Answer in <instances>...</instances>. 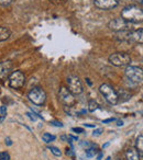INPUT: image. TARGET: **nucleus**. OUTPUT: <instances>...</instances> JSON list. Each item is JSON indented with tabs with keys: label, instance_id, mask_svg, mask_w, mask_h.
<instances>
[{
	"label": "nucleus",
	"instance_id": "f257e3e1",
	"mask_svg": "<svg viewBox=\"0 0 143 160\" xmlns=\"http://www.w3.org/2000/svg\"><path fill=\"white\" fill-rule=\"evenodd\" d=\"M121 18L124 19L128 22H131L133 24L141 23L143 21V12L139 6L129 5L123 8L121 11Z\"/></svg>",
	"mask_w": 143,
	"mask_h": 160
},
{
	"label": "nucleus",
	"instance_id": "f03ea898",
	"mask_svg": "<svg viewBox=\"0 0 143 160\" xmlns=\"http://www.w3.org/2000/svg\"><path fill=\"white\" fill-rule=\"evenodd\" d=\"M99 91H100V93L103 94V97L106 99V101H107L109 104L116 105L119 103L118 93H117V91L110 85H108V83L101 85L100 87H99Z\"/></svg>",
	"mask_w": 143,
	"mask_h": 160
},
{
	"label": "nucleus",
	"instance_id": "7ed1b4c3",
	"mask_svg": "<svg viewBox=\"0 0 143 160\" xmlns=\"http://www.w3.org/2000/svg\"><path fill=\"white\" fill-rule=\"evenodd\" d=\"M28 98L33 104L42 107L46 101V93L41 87H34L29 91Z\"/></svg>",
	"mask_w": 143,
	"mask_h": 160
},
{
	"label": "nucleus",
	"instance_id": "20e7f679",
	"mask_svg": "<svg viewBox=\"0 0 143 160\" xmlns=\"http://www.w3.org/2000/svg\"><path fill=\"white\" fill-rule=\"evenodd\" d=\"M109 62L114 66L117 67H123V66H129L131 62V57L128 53H123V52H118V53H114L109 56Z\"/></svg>",
	"mask_w": 143,
	"mask_h": 160
},
{
	"label": "nucleus",
	"instance_id": "39448f33",
	"mask_svg": "<svg viewBox=\"0 0 143 160\" xmlns=\"http://www.w3.org/2000/svg\"><path fill=\"white\" fill-rule=\"evenodd\" d=\"M133 23L128 22L122 18H116L112 19L109 23H108V28L111 31L114 32H120V31H132L133 29Z\"/></svg>",
	"mask_w": 143,
	"mask_h": 160
},
{
	"label": "nucleus",
	"instance_id": "423d86ee",
	"mask_svg": "<svg viewBox=\"0 0 143 160\" xmlns=\"http://www.w3.org/2000/svg\"><path fill=\"white\" fill-rule=\"evenodd\" d=\"M125 77L128 78V80H130L133 83H141L143 80V71L141 67L138 66H129L125 68L124 70Z\"/></svg>",
	"mask_w": 143,
	"mask_h": 160
},
{
	"label": "nucleus",
	"instance_id": "0eeeda50",
	"mask_svg": "<svg viewBox=\"0 0 143 160\" xmlns=\"http://www.w3.org/2000/svg\"><path fill=\"white\" fill-rule=\"evenodd\" d=\"M66 81H67V86H68L67 89L74 94V96H78V94L83 93L84 91L83 83H82V80L77 76H68Z\"/></svg>",
	"mask_w": 143,
	"mask_h": 160
},
{
	"label": "nucleus",
	"instance_id": "6e6552de",
	"mask_svg": "<svg viewBox=\"0 0 143 160\" xmlns=\"http://www.w3.org/2000/svg\"><path fill=\"white\" fill-rule=\"evenodd\" d=\"M9 77V86L13 89H20L24 86L25 82V76L22 71L16 70L10 72Z\"/></svg>",
	"mask_w": 143,
	"mask_h": 160
},
{
	"label": "nucleus",
	"instance_id": "1a4fd4ad",
	"mask_svg": "<svg viewBox=\"0 0 143 160\" xmlns=\"http://www.w3.org/2000/svg\"><path fill=\"white\" fill-rule=\"evenodd\" d=\"M58 100L65 105V107H73L76 103V99H75L74 94L72 93L67 88L61 87L60 91H58Z\"/></svg>",
	"mask_w": 143,
	"mask_h": 160
},
{
	"label": "nucleus",
	"instance_id": "9d476101",
	"mask_svg": "<svg viewBox=\"0 0 143 160\" xmlns=\"http://www.w3.org/2000/svg\"><path fill=\"white\" fill-rule=\"evenodd\" d=\"M94 5L101 10H111L119 5V1L118 0H94Z\"/></svg>",
	"mask_w": 143,
	"mask_h": 160
},
{
	"label": "nucleus",
	"instance_id": "9b49d317",
	"mask_svg": "<svg viewBox=\"0 0 143 160\" xmlns=\"http://www.w3.org/2000/svg\"><path fill=\"white\" fill-rule=\"evenodd\" d=\"M12 69V62L10 60L0 62V79H5L10 75Z\"/></svg>",
	"mask_w": 143,
	"mask_h": 160
},
{
	"label": "nucleus",
	"instance_id": "f8f14e48",
	"mask_svg": "<svg viewBox=\"0 0 143 160\" xmlns=\"http://www.w3.org/2000/svg\"><path fill=\"white\" fill-rule=\"evenodd\" d=\"M116 38L122 42H132V31H120L117 32Z\"/></svg>",
	"mask_w": 143,
	"mask_h": 160
},
{
	"label": "nucleus",
	"instance_id": "ddd939ff",
	"mask_svg": "<svg viewBox=\"0 0 143 160\" xmlns=\"http://www.w3.org/2000/svg\"><path fill=\"white\" fill-rule=\"evenodd\" d=\"M125 158L127 160H140L141 155L134 147H130L125 150Z\"/></svg>",
	"mask_w": 143,
	"mask_h": 160
},
{
	"label": "nucleus",
	"instance_id": "4468645a",
	"mask_svg": "<svg viewBox=\"0 0 143 160\" xmlns=\"http://www.w3.org/2000/svg\"><path fill=\"white\" fill-rule=\"evenodd\" d=\"M11 35V31L6 27H0V42L7 41Z\"/></svg>",
	"mask_w": 143,
	"mask_h": 160
},
{
	"label": "nucleus",
	"instance_id": "2eb2a0df",
	"mask_svg": "<svg viewBox=\"0 0 143 160\" xmlns=\"http://www.w3.org/2000/svg\"><path fill=\"white\" fill-rule=\"evenodd\" d=\"M135 149L139 151V153L142 156V153H143V135H139L138 138H136Z\"/></svg>",
	"mask_w": 143,
	"mask_h": 160
},
{
	"label": "nucleus",
	"instance_id": "dca6fc26",
	"mask_svg": "<svg viewBox=\"0 0 143 160\" xmlns=\"http://www.w3.org/2000/svg\"><path fill=\"white\" fill-rule=\"evenodd\" d=\"M55 138H56V136H54V135H51L50 133H44L42 135V139H43V142H45L46 144H50L51 142H53V140H55Z\"/></svg>",
	"mask_w": 143,
	"mask_h": 160
},
{
	"label": "nucleus",
	"instance_id": "f3484780",
	"mask_svg": "<svg viewBox=\"0 0 143 160\" xmlns=\"http://www.w3.org/2000/svg\"><path fill=\"white\" fill-rule=\"evenodd\" d=\"M98 109H99V105L95 100H90L89 102H88V111L89 112H95Z\"/></svg>",
	"mask_w": 143,
	"mask_h": 160
},
{
	"label": "nucleus",
	"instance_id": "a211bd4d",
	"mask_svg": "<svg viewBox=\"0 0 143 160\" xmlns=\"http://www.w3.org/2000/svg\"><path fill=\"white\" fill-rule=\"evenodd\" d=\"M49 150H51V152L53 153L54 156H56V157H61V155H62V151H61L57 147L49 146Z\"/></svg>",
	"mask_w": 143,
	"mask_h": 160
},
{
	"label": "nucleus",
	"instance_id": "6ab92c4d",
	"mask_svg": "<svg viewBox=\"0 0 143 160\" xmlns=\"http://www.w3.org/2000/svg\"><path fill=\"white\" fill-rule=\"evenodd\" d=\"M96 153H97V149H95V148H87L86 149V156H87L88 158L94 157Z\"/></svg>",
	"mask_w": 143,
	"mask_h": 160
},
{
	"label": "nucleus",
	"instance_id": "aec40b11",
	"mask_svg": "<svg viewBox=\"0 0 143 160\" xmlns=\"http://www.w3.org/2000/svg\"><path fill=\"white\" fill-rule=\"evenodd\" d=\"M0 160H10V155L7 151H1L0 152Z\"/></svg>",
	"mask_w": 143,
	"mask_h": 160
},
{
	"label": "nucleus",
	"instance_id": "412c9836",
	"mask_svg": "<svg viewBox=\"0 0 143 160\" xmlns=\"http://www.w3.org/2000/svg\"><path fill=\"white\" fill-rule=\"evenodd\" d=\"M103 133V128H96L94 132H93V135H94V136H100Z\"/></svg>",
	"mask_w": 143,
	"mask_h": 160
},
{
	"label": "nucleus",
	"instance_id": "4be33fe9",
	"mask_svg": "<svg viewBox=\"0 0 143 160\" xmlns=\"http://www.w3.org/2000/svg\"><path fill=\"white\" fill-rule=\"evenodd\" d=\"M11 2H12V0H0V5L5 6V7L11 5Z\"/></svg>",
	"mask_w": 143,
	"mask_h": 160
},
{
	"label": "nucleus",
	"instance_id": "5701e85b",
	"mask_svg": "<svg viewBox=\"0 0 143 160\" xmlns=\"http://www.w3.org/2000/svg\"><path fill=\"white\" fill-rule=\"evenodd\" d=\"M0 113H1L3 116L7 115V107H6V105H3V107L0 108Z\"/></svg>",
	"mask_w": 143,
	"mask_h": 160
},
{
	"label": "nucleus",
	"instance_id": "b1692460",
	"mask_svg": "<svg viewBox=\"0 0 143 160\" xmlns=\"http://www.w3.org/2000/svg\"><path fill=\"white\" fill-rule=\"evenodd\" d=\"M50 1L53 2V3H55V5H64L67 0H50Z\"/></svg>",
	"mask_w": 143,
	"mask_h": 160
},
{
	"label": "nucleus",
	"instance_id": "393cba45",
	"mask_svg": "<svg viewBox=\"0 0 143 160\" xmlns=\"http://www.w3.org/2000/svg\"><path fill=\"white\" fill-rule=\"evenodd\" d=\"M73 132H75V133H77V134H82V133H84V128H82V127H74V128L72 129Z\"/></svg>",
	"mask_w": 143,
	"mask_h": 160
},
{
	"label": "nucleus",
	"instance_id": "a878e982",
	"mask_svg": "<svg viewBox=\"0 0 143 160\" xmlns=\"http://www.w3.org/2000/svg\"><path fill=\"white\" fill-rule=\"evenodd\" d=\"M52 124L55 125V126H58V127H63V124L61 122H57V121H53L52 122Z\"/></svg>",
	"mask_w": 143,
	"mask_h": 160
},
{
	"label": "nucleus",
	"instance_id": "bb28decb",
	"mask_svg": "<svg viewBox=\"0 0 143 160\" xmlns=\"http://www.w3.org/2000/svg\"><path fill=\"white\" fill-rule=\"evenodd\" d=\"M27 115L29 116V118H31L32 121H35V120H36V116H34V115H35L34 113H33V114H32V113H27Z\"/></svg>",
	"mask_w": 143,
	"mask_h": 160
},
{
	"label": "nucleus",
	"instance_id": "cd10ccee",
	"mask_svg": "<svg viewBox=\"0 0 143 160\" xmlns=\"http://www.w3.org/2000/svg\"><path fill=\"white\" fill-rule=\"evenodd\" d=\"M114 121H116V118H108V120H103V123H109V122H114Z\"/></svg>",
	"mask_w": 143,
	"mask_h": 160
},
{
	"label": "nucleus",
	"instance_id": "c85d7f7f",
	"mask_svg": "<svg viewBox=\"0 0 143 160\" xmlns=\"http://www.w3.org/2000/svg\"><path fill=\"white\" fill-rule=\"evenodd\" d=\"M6 145H8V146H11L12 145V142L10 138H6Z\"/></svg>",
	"mask_w": 143,
	"mask_h": 160
},
{
	"label": "nucleus",
	"instance_id": "c756f323",
	"mask_svg": "<svg viewBox=\"0 0 143 160\" xmlns=\"http://www.w3.org/2000/svg\"><path fill=\"white\" fill-rule=\"evenodd\" d=\"M66 155L67 156H74V152H73L71 149H66Z\"/></svg>",
	"mask_w": 143,
	"mask_h": 160
},
{
	"label": "nucleus",
	"instance_id": "7c9ffc66",
	"mask_svg": "<svg viewBox=\"0 0 143 160\" xmlns=\"http://www.w3.org/2000/svg\"><path fill=\"white\" fill-rule=\"evenodd\" d=\"M117 125H118V126H122L123 122H122V121H118V122H117Z\"/></svg>",
	"mask_w": 143,
	"mask_h": 160
},
{
	"label": "nucleus",
	"instance_id": "2f4dec72",
	"mask_svg": "<svg viewBox=\"0 0 143 160\" xmlns=\"http://www.w3.org/2000/svg\"><path fill=\"white\" fill-rule=\"evenodd\" d=\"M85 126L86 127H95V125L94 124H85Z\"/></svg>",
	"mask_w": 143,
	"mask_h": 160
},
{
	"label": "nucleus",
	"instance_id": "473e14b6",
	"mask_svg": "<svg viewBox=\"0 0 143 160\" xmlns=\"http://www.w3.org/2000/svg\"><path fill=\"white\" fill-rule=\"evenodd\" d=\"M86 80H87V82H88V85H89V86H92V81H90V80H89V79H88V78H87V79H86Z\"/></svg>",
	"mask_w": 143,
	"mask_h": 160
},
{
	"label": "nucleus",
	"instance_id": "72a5a7b5",
	"mask_svg": "<svg viewBox=\"0 0 143 160\" xmlns=\"http://www.w3.org/2000/svg\"><path fill=\"white\" fill-rule=\"evenodd\" d=\"M101 157H103V153H99V155H98V160H100Z\"/></svg>",
	"mask_w": 143,
	"mask_h": 160
},
{
	"label": "nucleus",
	"instance_id": "f704fd0d",
	"mask_svg": "<svg viewBox=\"0 0 143 160\" xmlns=\"http://www.w3.org/2000/svg\"><path fill=\"white\" fill-rule=\"evenodd\" d=\"M136 1H138V2L140 3V5H142V2H143V0H136Z\"/></svg>",
	"mask_w": 143,
	"mask_h": 160
},
{
	"label": "nucleus",
	"instance_id": "c9c22d12",
	"mask_svg": "<svg viewBox=\"0 0 143 160\" xmlns=\"http://www.w3.org/2000/svg\"><path fill=\"white\" fill-rule=\"evenodd\" d=\"M3 118H5V116L1 115V118H0V123H1V121H3Z\"/></svg>",
	"mask_w": 143,
	"mask_h": 160
},
{
	"label": "nucleus",
	"instance_id": "e433bc0d",
	"mask_svg": "<svg viewBox=\"0 0 143 160\" xmlns=\"http://www.w3.org/2000/svg\"><path fill=\"white\" fill-rule=\"evenodd\" d=\"M107 146H109V142H107V144L103 145V148H106V147H107Z\"/></svg>",
	"mask_w": 143,
	"mask_h": 160
},
{
	"label": "nucleus",
	"instance_id": "4c0bfd02",
	"mask_svg": "<svg viewBox=\"0 0 143 160\" xmlns=\"http://www.w3.org/2000/svg\"><path fill=\"white\" fill-rule=\"evenodd\" d=\"M110 159H111V158H110V157H108V158H107V160H110Z\"/></svg>",
	"mask_w": 143,
	"mask_h": 160
},
{
	"label": "nucleus",
	"instance_id": "58836bf2",
	"mask_svg": "<svg viewBox=\"0 0 143 160\" xmlns=\"http://www.w3.org/2000/svg\"><path fill=\"white\" fill-rule=\"evenodd\" d=\"M117 160H122V159H117Z\"/></svg>",
	"mask_w": 143,
	"mask_h": 160
}]
</instances>
